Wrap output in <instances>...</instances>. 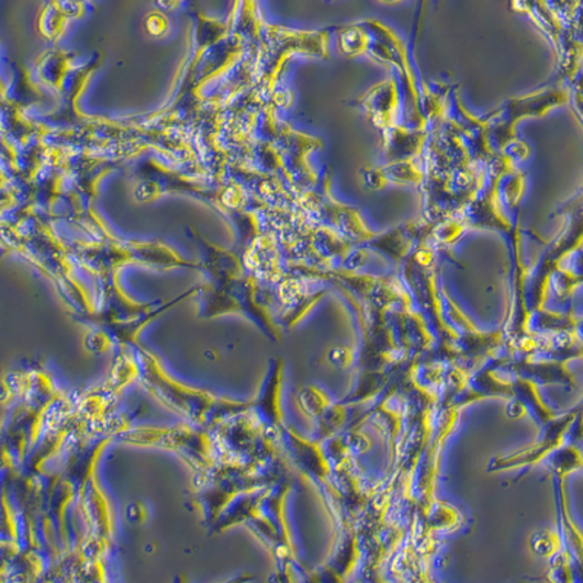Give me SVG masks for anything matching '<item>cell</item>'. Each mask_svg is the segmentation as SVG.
<instances>
[{"instance_id":"obj_1","label":"cell","mask_w":583,"mask_h":583,"mask_svg":"<svg viewBox=\"0 0 583 583\" xmlns=\"http://www.w3.org/2000/svg\"><path fill=\"white\" fill-rule=\"evenodd\" d=\"M139 365V375L150 393L157 395L168 407L200 425H206L208 422H215L217 418L243 415L251 406V403H235L213 397L204 391L190 389L173 381L166 375L149 351H142Z\"/></svg>"},{"instance_id":"obj_2","label":"cell","mask_w":583,"mask_h":583,"mask_svg":"<svg viewBox=\"0 0 583 583\" xmlns=\"http://www.w3.org/2000/svg\"><path fill=\"white\" fill-rule=\"evenodd\" d=\"M128 444L153 445V447L172 449L186 457L191 466L200 470L211 469L212 449L209 440L200 431L189 427H173V429H135L122 434Z\"/></svg>"}]
</instances>
